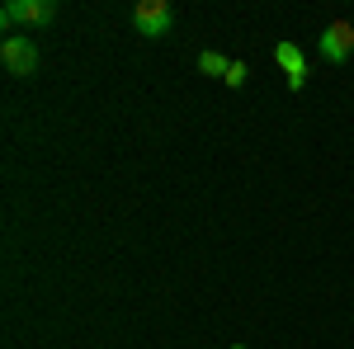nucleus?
<instances>
[{"mask_svg": "<svg viewBox=\"0 0 354 349\" xmlns=\"http://www.w3.org/2000/svg\"><path fill=\"white\" fill-rule=\"evenodd\" d=\"M317 48H322V57L335 62V66L350 62V57H354V24H350V19H330V24L322 28V43H317Z\"/></svg>", "mask_w": 354, "mask_h": 349, "instance_id": "4", "label": "nucleus"}, {"mask_svg": "<svg viewBox=\"0 0 354 349\" xmlns=\"http://www.w3.org/2000/svg\"><path fill=\"white\" fill-rule=\"evenodd\" d=\"M245 76H250V71H245V62H232V71H227V81H222V85L241 90V85H245Z\"/></svg>", "mask_w": 354, "mask_h": 349, "instance_id": "7", "label": "nucleus"}, {"mask_svg": "<svg viewBox=\"0 0 354 349\" xmlns=\"http://www.w3.org/2000/svg\"><path fill=\"white\" fill-rule=\"evenodd\" d=\"M0 62H5L10 76H33V71H38V43H33L28 33H10V38L0 43Z\"/></svg>", "mask_w": 354, "mask_h": 349, "instance_id": "3", "label": "nucleus"}, {"mask_svg": "<svg viewBox=\"0 0 354 349\" xmlns=\"http://www.w3.org/2000/svg\"><path fill=\"white\" fill-rule=\"evenodd\" d=\"M232 349H245V345H232Z\"/></svg>", "mask_w": 354, "mask_h": 349, "instance_id": "8", "label": "nucleus"}, {"mask_svg": "<svg viewBox=\"0 0 354 349\" xmlns=\"http://www.w3.org/2000/svg\"><path fill=\"white\" fill-rule=\"evenodd\" d=\"M133 28L142 38H165L175 28V5L170 0H137L133 5Z\"/></svg>", "mask_w": 354, "mask_h": 349, "instance_id": "1", "label": "nucleus"}, {"mask_svg": "<svg viewBox=\"0 0 354 349\" xmlns=\"http://www.w3.org/2000/svg\"><path fill=\"white\" fill-rule=\"evenodd\" d=\"M198 71L203 76H218V81H227V71H232V57H222V53H198Z\"/></svg>", "mask_w": 354, "mask_h": 349, "instance_id": "6", "label": "nucleus"}, {"mask_svg": "<svg viewBox=\"0 0 354 349\" xmlns=\"http://www.w3.org/2000/svg\"><path fill=\"white\" fill-rule=\"evenodd\" d=\"M274 62L283 66V81L298 95L302 85H307V76H312V71H307V53H302L298 43H274Z\"/></svg>", "mask_w": 354, "mask_h": 349, "instance_id": "5", "label": "nucleus"}, {"mask_svg": "<svg viewBox=\"0 0 354 349\" xmlns=\"http://www.w3.org/2000/svg\"><path fill=\"white\" fill-rule=\"evenodd\" d=\"M350 24H354V19H350Z\"/></svg>", "mask_w": 354, "mask_h": 349, "instance_id": "9", "label": "nucleus"}, {"mask_svg": "<svg viewBox=\"0 0 354 349\" xmlns=\"http://www.w3.org/2000/svg\"><path fill=\"white\" fill-rule=\"evenodd\" d=\"M53 19H57V0H10L0 10V24L5 28H15V24L43 28V24H53Z\"/></svg>", "mask_w": 354, "mask_h": 349, "instance_id": "2", "label": "nucleus"}]
</instances>
